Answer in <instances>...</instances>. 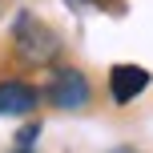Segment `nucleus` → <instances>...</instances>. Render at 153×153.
Wrapping results in <instances>:
<instances>
[{
    "instance_id": "obj_6",
    "label": "nucleus",
    "mask_w": 153,
    "mask_h": 153,
    "mask_svg": "<svg viewBox=\"0 0 153 153\" xmlns=\"http://www.w3.org/2000/svg\"><path fill=\"white\" fill-rule=\"evenodd\" d=\"M109 153H137V149H129V145H121V149H109Z\"/></svg>"
},
{
    "instance_id": "obj_4",
    "label": "nucleus",
    "mask_w": 153,
    "mask_h": 153,
    "mask_svg": "<svg viewBox=\"0 0 153 153\" xmlns=\"http://www.w3.org/2000/svg\"><path fill=\"white\" fill-rule=\"evenodd\" d=\"M145 89H149V73L141 69V65H113V73H109V93H113L117 105L137 101Z\"/></svg>"
},
{
    "instance_id": "obj_3",
    "label": "nucleus",
    "mask_w": 153,
    "mask_h": 153,
    "mask_svg": "<svg viewBox=\"0 0 153 153\" xmlns=\"http://www.w3.org/2000/svg\"><path fill=\"white\" fill-rule=\"evenodd\" d=\"M40 105V89L20 76H8L0 81V117H28Z\"/></svg>"
},
{
    "instance_id": "obj_5",
    "label": "nucleus",
    "mask_w": 153,
    "mask_h": 153,
    "mask_svg": "<svg viewBox=\"0 0 153 153\" xmlns=\"http://www.w3.org/2000/svg\"><path fill=\"white\" fill-rule=\"evenodd\" d=\"M40 137V125H24L20 129V137H16V149L12 153H32V141Z\"/></svg>"
},
{
    "instance_id": "obj_1",
    "label": "nucleus",
    "mask_w": 153,
    "mask_h": 153,
    "mask_svg": "<svg viewBox=\"0 0 153 153\" xmlns=\"http://www.w3.org/2000/svg\"><path fill=\"white\" fill-rule=\"evenodd\" d=\"M12 48H16V56L24 65H53V56L61 53V40L32 12H16V20H12Z\"/></svg>"
},
{
    "instance_id": "obj_2",
    "label": "nucleus",
    "mask_w": 153,
    "mask_h": 153,
    "mask_svg": "<svg viewBox=\"0 0 153 153\" xmlns=\"http://www.w3.org/2000/svg\"><path fill=\"white\" fill-rule=\"evenodd\" d=\"M93 97V85L89 76H85L81 69H73V65H61V69H53V76H48L45 85V101L53 109H65V113H76V109H85Z\"/></svg>"
}]
</instances>
